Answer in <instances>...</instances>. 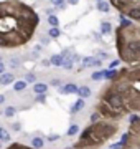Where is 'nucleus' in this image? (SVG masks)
I'll return each instance as SVG.
<instances>
[{"mask_svg": "<svg viewBox=\"0 0 140 149\" xmlns=\"http://www.w3.org/2000/svg\"><path fill=\"white\" fill-rule=\"evenodd\" d=\"M40 25L35 8L20 0L0 2V48H18L27 45Z\"/></svg>", "mask_w": 140, "mask_h": 149, "instance_id": "obj_1", "label": "nucleus"}, {"mask_svg": "<svg viewBox=\"0 0 140 149\" xmlns=\"http://www.w3.org/2000/svg\"><path fill=\"white\" fill-rule=\"evenodd\" d=\"M117 52L122 61L137 68L140 63V28L135 22L120 17V25L115 30Z\"/></svg>", "mask_w": 140, "mask_h": 149, "instance_id": "obj_2", "label": "nucleus"}, {"mask_svg": "<svg viewBox=\"0 0 140 149\" xmlns=\"http://www.w3.org/2000/svg\"><path fill=\"white\" fill-rule=\"evenodd\" d=\"M117 131L115 126L112 124H106V123H94L92 126H89L87 129H84L81 134L79 143H76L74 148L81 149V148H94L102 144L106 139H109L114 133Z\"/></svg>", "mask_w": 140, "mask_h": 149, "instance_id": "obj_3", "label": "nucleus"}, {"mask_svg": "<svg viewBox=\"0 0 140 149\" xmlns=\"http://www.w3.org/2000/svg\"><path fill=\"white\" fill-rule=\"evenodd\" d=\"M101 103H104V104H106V106H107L109 109L117 116V119L119 118H122V116H125V114L129 113V109L125 108L124 98L119 95L112 86H109L107 90L102 93V96H101Z\"/></svg>", "mask_w": 140, "mask_h": 149, "instance_id": "obj_4", "label": "nucleus"}, {"mask_svg": "<svg viewBox=\"0 0 140 149\" xmlns=\"http://www.w3.org/2000/svg\"><path fill=\"white\" fill-rule=\"evenodd\" d=\"M109 5H114L122 15H127L135 23L140 20V0H110Z\"/></svg>", "mask_w": 140, "mask_h": 149, "instance_id": "obj_5", "label": "nucleus"}, {"mask_svg": "<svg viewBox=\"0 0 140 149\" xmlns=\"http://www.w3.org/2000/svg\"><path fill=\"white\" fill-rule=\"evenodd\" d=\"M13 80H15V76H13V73H2V76H0V85H10V83H13Z\"/></svg>", "mask_w": 140, "mask_h": 149, "instance_id": "obj_6", "label": "nucleus"}, {"mask_svg": "<svg viewBox=\"0 0 140 149\" xmlns=\"http://www.w3.org/2000/svg\"><path fill=\"white\" fill-rule=\"evenodd\" d=\"M59 93H65V95H68V93H78V86L74 85V83H68L66 86H63V88H58Z\"/></svg>", "mask_w": 140, "mask_h": 149, "instance_id": "obj_7", "label": "nucleus"}, {"mask_svg": "<svg viewBox=\"0 0 140 149\" xmlns=\"http://www.w3.org/2000/svg\"><path fill=\"white\" fill-rule=\"evenodd\" d=\"M48 90V85H45V83H35L33 85V91L36 93V95H45Z\"/></svg>", "mask_w": 140, "mask_h": 149, "instance_id": "obj_8", "label": "nucleus"}, {"mask_svg": "<svg viewBox=\"0 0 140 149\" xmlns=\"http://www.w3.org/2000/svg\"><path fill=\"white\" fill-rule=\"evenodd\" d=\"M82 63H84V66H101V60H94L92 56H87V58H82Z\"/></svg>", "mask_w": 140, "mask_h": 149, "instance_id": "obj_9", "label": "nucleus"}, {"mask_svg": "<svg viewBox=\"0 0 140 149\" xmlns=\"http://www.w3.org/2000/svg\"><path fill=\"white\" fill-rule=\"evenodd\" d=\"M63 61H65V58H63L61 55H53V56H51V60H49V63L54 65V66H61V65H63Z\"/></svg>", "mask_w": 140, "mask_h": 149, "instance_id": "obj_10", "label": "nucleus"}, {"mask_svg": "<svg viewBox=\"0 0 140 149\" xmlns=\"http://www.w3.org/2000/svg\"><path fill=\"white\" fill-rule=\"evenodd\" d=\"M78 95L81 98H87V96H91V90L87 86H81V88H78Z\"/></svg>", "mask_w": 140, "mask_h": 149, "instance_id": "obj_11", "label": "nucleus"}, {"mask_svg": "<svg viewBox=\"0 0 140 149\" xmlns=\"http://www.w3.org/2000/svg\"><path fill=\"white\" fill-rule=\"evenodd\" d=\"M0 141H3V143H8L10 141V133L5 128H0Z\"/></svg>", "mask_w": 140, "mask_h": 149, "instance_id": "obj_12", "label": "nucleus"}, {"mask_svg": "<svg viewBox=\"0 0 140 149\" xmlns=\"http://www.w3.org/2000/svg\"><path fill=\"white\" fill-rule=\"evenodd\" d=\"M97 10H99V12H109V10H110V5H109L107 2L101 0V2H97Z\"/></svg>", "mask_w": 140, "mask_h": 149, "instance_id": "obj_13", "label": "nucleus"}, {"mask_svg": "<svg viewBox=\"0 0 140 149\" xmlns=\"http://www.w3.org/2000/svg\"><path fill=\"white\" fill-rule=\"evenodd\" d=\"M82 108H84V101H82V100H78V101H76L74 104L71 106V111H73V113H78V111H81Z\"/></svg>", "mask_w": 140, "mask_h": 149, "instance_id": "obj_14", "label": "nucleus"}, {"mask_svg": "<svg viewBox=\"0 0 140 149\" xmlns=\"http://www.w3.org/2000/svg\"><path fill=\"white\" fill-rule=\"evenodd\" d=\"M43 143H45V141H43L41 138H33V139H32L33 149H41V148H43Z\"/></svg>", "mask_w": 140, "mask_h": 149, "instance_id": "obj_15", "label": "nucleus"}, {"mask_svg": "<svg viewBox=\"0 0 140 149\" xmlns=\"http://www.w3.org/2000/svg\"><path fill=\"white\" fill-rule=\"evenodd\" d=\"M101 32L106 33V35L110 33V32H112V25H110L109 22H102V23H101Z\"/></svg>", "mask_w": 140, "mask_h": 149, "instance_id": "obj_16", "label": "nucleus"}, {"mask_svg": "<svg viewBox=\"0 0 140 149\" xmlns=\"http://www.w3.org/2000/svg\"><path fill=\"white\" fill-rule=\"evenodd\" d=\"M102 73H104V78H107V80H114V78H115V74H117V71L109 68V70H104Z\"/></svg>", "mask_w": 140, "mask_h": 149, "instance_id": "obj_17", "label": "nucleus"}, {"mask_svg": "<svg viewBox=\"0 0 140 149\" xmlns=\"http://www.w3.org/2000/svg\"><path fill=\"white\" fill-rule=\"evenodd\" d=\"M48 35H49L51 38H58L59 35H61V30H59L58 27H51V28L48 30Z\"/></svg>", "mask_w": 140, "mask_h": 149, "instance_id": "obj_18", "label": "nucleus"}, {"mask_svg": "<svg viewBox=\"0 0 140 149\" xmlns=\"http://www.w3.org/2000/svg\"><path fill=\"white\" fill-rule=\"evenodd\" d=\"M13 88H15V91H22V90H25V88H27V81H25V80L16 81Z\"/></svg>", "mask_w": 140, "mask_h": 149, "instance_id": "obj_19", "label": "nucleus"}, {"mask_svg": "<svg viewBox=\"0 0 140 149\" xmlns=\"http://www.w3.org/2000/svg\"><path fill=\"white\" fill-rule=\"evenodd\" d=\"M48 23L51 25V27H58V23H59L58 17H56V15H49L48 17Z\"/></svg>", "mask_w": 140, "mask_h": 149, "instance_id": "obj_20", "label": "nucleus"}, {"mask_svg": "<svg viewBox=\"0 0 140 149\" xmlns=\"http://www.w3.org/2000/svg\"><path fill=\"white\" fill-rule=\"evenodd\" d=\"M3 114H5L7 118H12L13 114H15V108H13V106H8V108H5V111H3Z\"/></svg>", "mask_w": 140, "mask_h": 149, "instance_id": "obj_21", "label": "nucleus"}, {"mask_svg": "<svg viewBox=\"0 0 140 149\" xmlns=\"http://www.w3.org/2000/svg\"><path fill=\"white\" fill-rule=\"evenodd\" d=\"M78 131H79V128H78L76 124H73V126H69V129H68V136H74Z\"/></svg>", "mask_w": 140, "mask_h": 149, "instance_id": "obj_22", "label": "nucleus"}, {"mask_svg": "<svg viewBox=\"0 0 140 149\" xmlns=\"http://www.w3.org/2000/svg\"><path fill=\"white\" fill-rule=\"evenodd\" d=\"M51 3H53L56 8H63V7H65V0H51Z\"/></svg>", "mask_w": 140, "mask_h": 149, "instance_id": "obj_23", "label": "nucleus"}, {"mask_svg": "<svg viewBox=\"0 0 140 149\" xmlns=\"http://www.w3.org/2000/svg\"><path fill=\"white\" fill-rule=\"evenodd\" d=\"M102 78H104V73H102V71H96V73H92V80H102Z\"/></svg>", "mask_w": 140, "mask_h": 149, "instance_id": "obj_24", "label": "nucleus"}, {"mask_svg": "<svg viewBox=\"0 0 140 149\" xmlns=\"http://www.w3.org/2000/svg\"><path fill=\"white\" fill-rule=\"evenodd\" d=\"M25 81H28V83H35V74L28 73V74H27V78H25Z\"/></svg>", "mask_w": 140, "mask_h": 149, "instance_id": "obj_25", "label": "nucleus"}, {"mask_svg": "<svg viewBox=\"0 0 140 149\" xmlns=\"http://www.w3.org/2000/svg\"><path fill=\"white\" fill-rule=\"evenodd\" d=\"M99 119H101V114H99V113H94V114L91 116V121H92V123L99 121Z\"/></svg>", "mask_w": 140, "mask_h": 149, "instance_id": "obj_26", "label": "nucleus"}, {"mask_svg": "<svg viewBox=\"0 0 140 149\" xmlns=\"http://www.w3.org/2000/svg\"><path fill=\"white\" fill-rule=\"evenodd\" d=\"M12 129H13V131H20V123H13V124H12Z\"/></svg>", "mask_w": 140, "mask_h": 149, "instance_id": "obj_27", "label": "nucleus"}, {"mask_svg": "<svg viewBox=\"0 0 140 149\" xmlns=\"http://www.w3.org/2000/svg\"><path fill=\"white\" fill-rule=\"evenodd\" d=\"M117 65H119V60H114V61H110V65H109V66H110V70H114Z\"/></svg>", "mask_w": 140, "mask_h": 149, "instance_id": "obj_28", "label": "nucleus"}, {"mask_svg": "<svg viewBox=\"0 0 140 149\" xmlns=\"http://www.w3.org/2000/svg\"><path fill=\"white\" fill-rule=\"evenodd\" d=\"M58 138H59L58 134H51V136H48V141H56Z\"/></svg>", "mask_w": 140, "mask_h": 149, "instance_id": "obj_29", "label": "nucleus"}, {"mask_svg": "<svg viewBox=\"0 0 140 149\" xmlns=\"http://www.w3.org/2000/svg\"><path fill=\"white\" fill-rule=\"evenodd\" d=\"M45 98H46L45 95H40V96L36 98V101H38V103H43V101H45Z\"/></svg>", "mask_w": 140, "mask_h": 149, "instance_id": "obj_30", "label": "nucleus"}, {"mask_svg": "<svg viewBox=\"0 0 140 149\" xmlns=\"http://www.w3.org/2000/svg\"><path fill=\"white\" fill-rule=\"evenodd\" d=\"M68 2H69V5H78L79 0H68Z\"/></svg>", "mask_w": 140, "mask_h": 149, "instance_id": "obj_31", "label": "nucleus"}, {"mask_svg": "<svg viewBox=\"0 0 140 149\" xmlns=\"http://www.w3.org/2000/svg\"><path fill=\"white\" fill-rule=\"evenodd\" d=\"M2 73H5V66L0 63V74H2Z\"/></svg>", "mask_w": 140, "mask_h": 149, "instance_id": "obj_32", "label": "nucleus"}, {"mask_svg": "<svg viewBox=\"0 0 140 149\" xmlns=\"http://www.w3.org/2000/svg\"><path fill=\"white\" fill-rule=\"evenodd\" d=\"M51 85H53V86H58V85H59V80H53V81H51Z\"/></svg>", "mask_w": 140, "mask_h": 149, "instance_id": "obj_33", "label": "nucleus"}, {"mask_svg": "<svg viewBox=\"0 0 140 149\" xmlns=\"http://www.w3.org/2000/svg\"><path fill=\"white\" fill-rule=\"evenodd\" d=\"M3 101H5V96H3V95H0V104H2Z\"/></svg>", "mask_w": 140, "mask_h": 149, "instance_id": "obj_34", "label": "nucleus"}, {"mask_svg": "<svg viewBox=\"0 0 140 149\" xmlns=\"http://www.w3.org/2000/svg\"><path fill=\"white\" fill-rule=\"evenodd\" d=\"M0 63H2V56H0Z\"/></svg>", "mask_w": 140, "mask_h": 149, "instance_id": "obj_35", "label": "nucleus"}, {"mask_svg": "<svg viewBox=\"0 0 140 149\" xmlns=\"http://www.w3.org/2000/svg\"><path fill=\"white\" fill-rule=\"evenodd\" d=\"M97 2H101V0H97Z\"/></svg>", "mask_w": 140, "mask_h": 149, "instance_id": "obj_36", "label": "nucleus"}]
</instances>
